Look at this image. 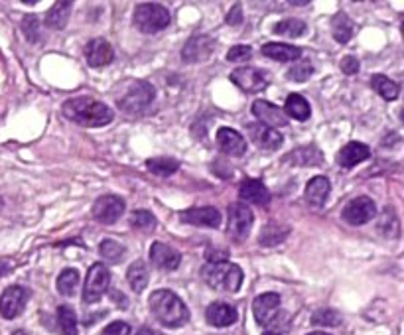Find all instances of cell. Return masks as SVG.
I'll list each match as a JSON object with an SVG mask.
<instances>
[{
    "label": "cell",
    "mask_w": 404,
    "mask_h": 335,
    "mask_svg": "<svg viewBox=\"0 0 404 335\" xmlns=\"http://www.w3.org/2000/svg\"><path fill=\"white\" fill-rule=\"evenodd\" d=\"M63 115L75 125L87 128L107 127L113 120V111L101 101H95L91 97H73L63 103Z\"/></svg>",
    "instance_id": "cell-1"
},
{
    "label": "cell",
    "mask_w": 404,
    "mask_h": 335,
    "mask_svg": "<svg viewBox=\"0 0 404 335\" xmlns=\"http://www.w3.org/2000/svg\"><path fill=\"white\" fill-rule=\"evenodd\" d=\"M152 315L166 327H182L189 322V310L180 296L170 290H156L150 296Z\"/></svg>",
    "instance_id": "cell-2"
},
{
    "label": "cell",
    "mask_w": 404,
    "mask_h": 335,
    "mask_svg": "<svg viewBox=\"0 0 404 335\" xmlns=\"http://www.w3.org/2000/svg\"><path fill=\"white\" fill-rule=\"evenodd\" d=\"M201 276L205 284L213 290L237 292L242 284V270L233 263H215L201 268Z\"/></svg>",
    "instance_id": "cell-3"
},
{
    "label": "cell",
    "mask_w": 404,
    "mask_h": 335,
    "mask_svg": "<svg viewBox=\"0 0 404 335\" xmlns=\"http://www.w3.org/2000/svg\"><path fill=\"white\" fill-rule=\"evenodd\" d=\"M134 26L142 34H156L170 26V12L156 2H142L134 10Z\"/></svg>",
    "instance_id": "cell-4"
},
{
    "label": "cell",
    "mask_w": 404,
    "mask_h": 335,
    "mask_svg": "<svg viewBox=\"0 0 404 335\" xmlns=\"http://www.w3.org/2000/svg\"><path fill=\"white\" fill-rule=\"evenodd\" d=\"M111 284V270L103 263H95L87 272L85 288H83V302L95 304L103 298V294L109 290Z\"/></svg>",
    "instance_id": "cell-5"
},
{
    "label": "cell",
    "mask_w": 404,
    "mask_h": 335,
    "mask_svg": "<svg viewBox=\"0 0 404 335\" xmlns=\"http://www.w3.org/2000/svg\"><path fill=\"white\" fill-rule=\"evenodd\" d=\"M154 101V87L146 81L132 83V87L118 99V107L128 115H139Z\"/></svg>",
    "instance_id": "cell-6"
},
{
    "label": "cell",
    "mask_w": 404,
    "mask_h": 335,
    "mask_svg": "<svg viewBox=\"0 0 404 335\" xmlns=\"http://www.w3.org/2000/svg\"><path fill=\"white\" fill-rule=\"evenodd\" d=\"M254 215L251 209L247 208V203H233L229 205V225H227V235L233 241L241 243L244 241L251 229H253Z\"/></svg>",
    "instance_id": "cell-7"
},
{
    "label": "cell",
    "mask_w": 404,
    "mask_h": 335,
    "mask_svg": "<svg viewBox=\"0 0 404 335\" xmlns=\"http://www.w3.org/2000/svg\"><path fill=\"white\" fill-rule=\"evenodd\" d=\"M231 81L244 93H258L266 89V85L270 83V77L265 70H256V68H237L231 71Z\"/></svg>",
    "instance_id": "cell-8"
},
{
    "label": "cell",
    "mask_w": 404,
    "mask_h": 335,
    "mask_svg": "<svg viewBox=\"0 0 404 335\" xmlns=\"http://www.w3.org/2000/svg\"><path fill=\"white\" fill-rule=\"evenodd\" d=\"M375 215H377V205H375V201L367 196L351 199L345 208H343V213H341V217H343L349 225H365V223H369V221L375 219Z\"/></svg>",
    "instance_id": "cell-9"
},
{
    "label": "cell",
    "mask_w": 404,
    "mask_h": 335,
    "mask_svg": "<svg viewBox=\"0 0 404 335\" xmlns=\"http://www.w3.org/2000/svg\"><path fill=\"white\" fill-rule=\"evenodd\" d=\"M125 209H127L125 199L118 196H101L93 205V217L103 225H113L121 219Z\"/></svg>",
    "instance_id": "cell-10"
},
{
    "label": "cell",
    "mask_w": 404,
    "mask_h": 335,
    "mask_svg": "<svg viewBox=\"0 0 404 335\" xmlns=\"http://www.w3.org/2000/svg\"><path fill=\"white\" fill-rule=\"evenodd\" d=\"M28 302V290L22 286H8L0 296V315L4 320L18 318Z\"/></svg>",
    "instance_id": "cell-11"
},
{
    "label": "cell",
    "mask_w": 404,
    "mask_h": 335,
    "mask_svg": "<svg viewBox=\"0 0 404 335\" xmlns=\"http://www.w3.org/2000/svg\"><path fill=\"white\" fill-rule=\"evenodd\" d=\"M213 49H215V42L209 36H194L182 47V59L185 63H199V61H205L213 54Z\"/></svg>",
    "instance_id": "cell-12"
},
{
    "label": "cell",
    "mask_w": 404,
    "mask_h": 335,
    "mask_svg": "<svg viewBox=\"0 0 404 335\" xmlns=\"http://www.w3.org/2000/svg\"><path fill=\"white\" fill-rule=\"evenodd\" d=\"M278 308H280V296L274 292H266L263 296L254 298L253 302V313L254 320L261 325L274 324L278 315Z\"/></svg>",
    "instance_id": "cell-13"
},
{
    "label": "cell",
    "mask_w": 404,
    "mask_h": 335,
    "mask_svg": "<svg viewBox=\"0 0 404 335\" xmlns=\"http://www.w3.org/2000/svg\"><path fill=\"white\" fill-rule=\"evenodd\" d=\"M253 115L261 120V125H265L268 128H280L288 125V116L284 115L282 109H278L277 104L268 103V101H254L253 104Z\"/></svg>",
    "instance_id": "cell-14"
},
{
    "label": "cell",
    "mask_w": 404,
    "mask_h": 335,
    "mask_svg": "<svg viewBox=\"0 0 404 335\" xmlns=\"http://www.w3.org/2000/svg\"><path fill=\"white\" fill-rule=\"evenodd\" d=\"M247 132H249V137L253 140L254 144L258 146V148H263V150H278L280 146H282V134L274 130V128H268L265 125H261V123H253V125H249L247 127Z\"/></svg>",
    "instance_id": "cell-15"
},
{
    "label": "cell",
    "mask_w": 404,
    "mask_h": 335,
    "mask_svg": "<svg viewBox=\"0 0 404 335\" xmlns=\"http://www.w3.org/2000/svg\"><path fill=\"white\" fill-rule=\"evenodd\" d=\"M115 58L113 54V47L111 44L103 40V38H95L91 40L87 46H85V59L91 68H103V65H109Z\"/></svg>",
    "instance_id": "cell-16"
},
{
    "label": "cell",
    "mask_w": 404,
    "mask_h": 335,
    "mask_svg": "<svg viewBox=\"0 0 404 335\" xmlns=\"http://www.w3.org/2000/svg\"><path fill=\"white\" fill-rule=\"evenodd\" d=\"M150 260L152 265L160 270H176L182 263V254L176 249L164 243H152L150 247Z\"/></svg>",
    "instance_id": "cell-17"
},
{
    "label": "cell",
    "mask_w": 404,
    "mask_h": 335,
    "mask_svg": "<svg viewBox=\"0 0 404 335\" xmlns=\"http://www.w3.org/2000/svg\"><path fill=\"white\" fill-rule=\"evenodd\" d=\"M217 144H219L221 152L235 156V158H241L247 152V140L242 139L237 130L229 127H221L217 130Z\"/></svg>",
    "instance_id": "cell-18"
},
{
    "label": "cell",
    "mask_w": 404,
    "mask_h": 335,
    "mask_svg": "<svg viewBox=\"0 0 404 335\" xmlns=\"http://www.w3.org/2000/svg\"><path fill=\"white\" fill-rule=\"evenodd\" d=\"M182 221L196 225V227H219L221 225V213L219 209L215 208H194L187 209L182 213Z\"/></svg>",
    "instance_id": "cell-19"
},
{
    "label": "cell",
    "mask_w": 404,
    "mask_h": 335,
    "mask_svg": "<svg viewBox=\"0 0 404 335\" xmlns=\"http://www.w3.org/2000/svg\"><path fill=\"white\" fill-rule=\"evenodd\" d=\"M205 320L213 327H229L239 320V313L225 302H213L205 312Z\"/></svg>",
    "instance_id": "cell-20"
},
{
    "label": "cell",
    "mask_w": 404,
    "mask_h": 335,
    "mask_svg": "<svg viewBox=\"0 0 404 335\" xmlns=\"http://www.w3.org/2000/svg\"><path fill=\"white\" fill-rule=\"evenodd\" d=\"M329 192H332V185H329V180L323 178V176H316L312 178L308 185H306V192H304V197L308 201L310 208L320 209L325 205L327 197H329Z\"/></svg>",
    "instance_id": "cell-21"
},
{
    "label": "cell",
    "mask_w": 404,
    "mask_h": 335,
    "mask_svg": "<svg viewBox=\"0 0 404 335\" xmlns=\"http://www.w3.org/2000/svg\"><path fill=\"white\" fill-rule=\"evenodd\" d=\"M369 156L371 150L367 144H363V142H349L337 154V162H339L341 168H353L357 164L365 162Z\"/></svg>",
    "instance_id": "cell-22"
},
{
    "label": "cell",
    "mask_w": 404,
    "mask_h": 335,
    "mask_svg": "<svg viewBox=\"0 0 404 335\" xmlns=\"http://www.w3.org/2000/svg\"><path fill=\"white\" fill-rule=\"evenodd\" d=\"M239 196L247 203H254V205H261V208L268 205V201H270L268 187L258 180H244L241 184V189H239Z\"/></svg>",
    "instance_id": "cell-23"
},
{
    "label": "cell",
    "mask_w": 404,
    "mask_h": 335,
    "mask_svg": "<svg viewBox=\"0 0 404 335\" xmlns=\"http://www.w3.org/2000/svg\"><path fill=\"white\" fill-rule=\"evenodd\" d=\"M263 56L265 58L274 59V61H298L302 59V49L296 46H288V44H278V42H272V44H265L263 46Z\"/></svg>",
    "instance_id": "cell-24"
},
{
    "label": "cell",
    "mask_w": 404,
    "mask_h": 335,
    "mask_svg": "<svg viewBox=\"0 0 404 335\" xmlns=\"http://www.w3.org/2000/svg\"><path fill=\"white\" fill-rule=\"evenodd\" d=\"M284 115L294 118V120H308L310 115H312V109H310V103L298 95V93H292L286 99V104H284Z\"/></svg>",
    "instance_id": "cell-25"
},
{
    "label": "cell",
    "mask_w": 404,
    "mask_h": 335,
    "mask_svg": "<svg viewBox=\"0 0 404 335\" xmlns=\"http://www.w3.org/2000/svg\"><path fill=\"white\" fill-rule=\"evenodd\" d=\"M73 4L70 0H63V2H56L46 14V26L49 28H56V30H63L68 26V20H70V14Z\"/></svg>",
    "instance_id": "cell-26"
},
{
    "label": "cell",
    "mask_w": 404,
    "mask_h": 335,
    "mask_svg": "<svg viewBox=\"0 0 404 335\" xmlns=\"http://www.w3.org/2000/svg\"><path fill=\"white\" fill-rule=\"evenodd\" d=\"M332 34H334L335 42L339 44H347L353 36V22L347 16L345 12H337L332 18Z\"/></svg>",
    "instance_id": "cell-27"
},
{
    "label": "cell",
    "mask_w": 404,
    "mask_h": 335,
    "mask_svg": "<svg viewBox=\"0 0 404 335\" xmlns=\"http://www.w3.org/2000/svg\"><path fill=\"white\" fill-rule=\"evenodd\" d=\"M127 280L128 284H130V288H132V292L140 294L142 290L148 286V268H146V265L142 260L132 263L127 270Z\"/></svg>",
    "instance_id": "cell-28"
},
{
    "label": "cell",
    "mask_w": 404,
    "mask_h": 335,
    "mask_svg": "<svg viewBox=\"0 0 404 335\" xmlns=\"http://www.w3.org/2000/svg\"><path fill=\"white\" fill-rule=\"evenodd\" d=\"M371 87L379 93L384 101H394V99H398V95H401L398 83H394L393 79H389V77H384V75H373V77H371Z\"/></svg>",
    "instance_id": "cell-29"
},
{
    "label": "cell",
    "mask_w": 404,
    "mask_h": 335,
    "mask_svg": "<svg viewBox=\"0 0 404 335\" xmlns=\"http://www.w3.org/2000/svg\"><path fill=\"white\" fill-rule=\"evenodd\" d=\"M284 160L286 162H294V166H312V164L322 162V152L318 150L316 146H304V148L292 152Z\"/></svg>",
    "instance_id": "cell-30"
},
{
    "label": "cell",
    "mask_w": 404,
    "mask_h": 335,
    "mask_svg": "<svg viewBox=\"0 0 404 335\" xmlns=\"http://www.w3.org/2000/svg\"><path fill=\"white\" fill-rule=\"evenodd\" d=\"M290 229L286 225H278V223H268L265 231L261 233V244L263 247H277L288 237Z\"/></svg>",
    "instance_id": "cell-31"
},
{
    "label": "cell",
    "mask_w": 404,
    "mask_h": 335,
    "mask_svg": "<svg viewBox=\"0 0 404 335\" xmlns=\"http://www.w3.org/2000/svg\"><path fill=\"white\" fill-rule=\"evenodd\" d=\"M379 231L389 237V239H396L401 235V223H398V215L394 213L393 208H384L381 219H379Z\"/></svg>",
    "instance_id": "cell-32"
},
{
    "label": "cell",
    "mask_w": 404,
    "mask_h": 335,
    "mask_svg": "<svg viewBox=\"0 0 404 335\" xmlns=\"http://www.w3.org/2000/svg\"><path fill=\"white\" fill-rule=\"evenodd\" d=\"M146 168H148L154 176L168 178V176H172V173L178 172L180 162H178V160H173V158L160 156V158H150V160H146Z\"/></svg>",
    "instance_id": "cell-33"
},
{
    "label": "cell",
    "mask_w": 404,
    "mask_h": 335,
    "mask_svg": "<svg viewBox=\"0 0 404 335\" xmlns=\"http://www.w3.org/2000/svg\"><path fill=\"white\" fill-rule=\"evenodd\" d=\"M79 286V272L75 268H65L58 276V292L63 296H73Z\"/></svg>",
    "instance_id": "cell-34"
},
{
    "label": "cell",
    "mask_w": 404,
    "mask_h": 335,
    "mask_svg": "<svg viewBox=\"0 0 404 335\" xmlns=\"http://www.w3.org/2000/svg\"><path fill=\"white\" fill-rule=\"evenodd\" d=\"M272 32L278 36H286V38H298V36L306 34V22H302L298 18H286L282 22H278Z\"/></svg>",
    "instance_id": "cell-35"
},
{
    "label": "cell",
    "mask_w": 404,
    "mask_h": 335,
    "mask_svg": "<svg viewBox=\"0 0 404 335\" xmlns=\"http://www.w3.org/2000/svg\"><path fill=\"white\" fill-rule=\"evenodd\" d=\"M59 329L63 335H77V315L70 306H59L58 308Z\"/></svg>",
    "instance_id": "cell-36"
},
{
    "label": "cell",
    "mask_w": 404,
    "mask_h": 335,
    "mask_svg": "<svg viewBox=\"0 0 404 335\" xmlns=\"http://www.w3.org/2000/svg\"><path fill=\"white\" fill-rule=\"evenodd\" d=\"M99 254H101V258L109 260V263H118L127 254V251H125L123 244L116 243L113 239H104L99 244Z\"/></svg>",
    "instance_id": "cell-37"
},
{
    "label": "cell",
    "mask_w": 404,
    "mask_h": 335,
    "mask_svg": "<svg viewBox=\"0 0 404 335\" xmlns=\"http://www.w3.org/2000/svg\"><path fill=\"white\" fill-rule=\"evenodd\" d=\"M313 73V65L308 61V59H298L288 71H286V77H288L290 81H296V83H304L308 81L310 77H312Z\"/></svg>",
    "instance_id": "cell-38"
},
{
    "label": "cell",
    "mask_w": 404,
    "mask_h": 335,
    "mask_svg": "<svg viewBox=\"0 0 404 335\" xmlns=\"http://www.w3.org/2000/svg\"><path fill=\"white\" fill-rule=\"evenodd\" d=\"M130 227L139 229V231H146V229H154L156 227V217L146 209H139L130 215Z\"/></svg>",
    "instance_id": "cell-39"
},
{
    "label": "cell",
    "mask_w": 404,
    "mask_h": 335,
    "mask_svg": "<svg viewBox=\"0 0 404 335\" xmlns=\"http://www.w3.org/2000/svg\"><path fill=\"white\" fill-rule=\"evenodd\" d=\"M312 324L313 325H323V327H337L341 324V313L335 312V310H318V312L312 315Z\"/></svg>",
    "instance_id": "cell-40"
},
{
    "label": "cell",
    "mask_w": 404,
    "mask_h": 335,
    "mask_svg": "<svg viewBox=\"0 0 404 335\" xmlns=\"http://www.w3.org/2000/svg\"><path fill=\"white\" fill-rule=\"evenodd\" d=\"M22 32L28 42L38 44L40 42V18L34 14H28L22 20Z\"/></svg>",
    "instance_id": "cell-41"
},
{
    "label": "cell",
    "mask_w": 404,
    "mask_h": 335,
    "mask_svg": "<svg viewBox=\"0 0 404 335\" xmlns=\"http://www.w3.org/2000/svg\"><path fill=\"white\" fill-rule=\"evenodd\" d=\"M253 56V49L249 46H233L229 52H227V59L229 61H247Z\"/></svg>",
    "instance_id": "cell-42"
},
{
    "label": "cell",
    "mask_w": 404,
    "mask_h": 335,
    "mask_svg": "<svg viewBox=\"0 0 404 335\" xmlns=\"http://www.w3.org/2000/svg\"><path fill=\"white\" fill-rule=\"evenodd\" d=\"M101 335H130V325L125 322H113L104 327Z\"/></svg>",
    "instance_id": "cell-43"
},
{
    "label": "cell",
    "mask_w": 404,
    "mask_h": 335,
    "mask_svg": "<svg viewBox=\"0 0 404 335\" xmlns=\"http://www.w3.org/2000/svg\"><path fill=\"white\" fill-rule=\"evenodd\" d=\"M227 258H229V251H219V249H208V251H205V260H208V265L227 263Z\"/></svg>",
    "instance_id": "cell-44"
},
{
    "label": "cell",
    "mask_w": 404,
    "mask_h": 335,
    "mask_svg": "<svg viewBox=\"0 0 404 335\" xmlns=\"http://www.w3.org/2000/svg\"><path fill=\"white\" fill-rule=\"evenodd\" d=\"M341 71L345 75H355V73H359V59L353 58V56H347V58L341 59Z\"/></svg>",
    "instance_id": "cell-45"
},
{
    "label": "cell",
    "mask_w": 404,
    "mask_h": 335,
    "mask_svg": "<svg viewBox=\"0 0 404 335\" xmlns=\"http://www.w3.org/2000/svg\"><path fill=\"white\" fill-rule=\"evenodd\" d=\"M242 22V10H241V4H235L233 6V10L227 14V24H231V26H237V24Z\"/></svg>",
    "instance_id": "cell-46"
},
{
    "label": "cell",
    "mask_w": 404,
    "mask_h": 335,
    "mask_svg": "<svg viewBox=\"0 0 404 335\" xmlns=\"http://www.w3.org/2000/svg\"><path fill=\"white\" fill-rule=\"evenodd\" d=\"M10 272V265L6 263V260H0V276H4V274H8Z\"/></svg>",
    "instance_id": "cell-47"
},
{
    "label": "cell",
    "mask_w": 404,
    "mask_h": 335,
    "mask_svg": "<svg viewBox=\"0 0 404 335\" xmlns=\"http://www.w3.org/2000/svg\"><path fill=\"white\" fill-rule=\"evenodd\" d=\"M137 335H162V334L160 332H154L150 327H142V329H139V334Z\"/></svg>",
    "instance_id": "cell-48"
},
{
    "label": "cell",
    "mask_w": 404,
    "mask_h": 335,
    "mask_svg": "<svg viewBox=\"0 0 404 335\" xmlns=\"http://www.w3.org/2000/svg\"><path fill=\"white\" fill-rule=\"evenodd\" d=\"M113 298H115L116 302H123V306H127V300H125L123 292H113Z\"/></svg>",
    "instance_id": "cell-49"
},
{
    "label": "cell",
    "mask_w": 404,
    "mask_h": 335,
    "mask_svg": "<svg viewBox=\"0 0 404 335\" xmlns=\"http://www.w3.org/2000/svg\"><path fill=\"white\" fill-rule=\"evenodd\" d=\"M263 335H280V334H278V332H265Z\"/></svg>",
    "instance_id": "cell-50"
},
{
    "label": "cell",
    "mask_w": 404,
    "mask_h": 335,
    "mask_svg": "<svg viewBox=\"0 0 404 335\" xmlns=\"http://www.w3.org/2000/svg\"><path fill=\"white\" fill-rule=\"evenodd\" d=\"M308 335H329V334H323V332H313V334H308Z\"/></svg>",
    "instance_id": "cell-51"
},
{
    "label": "cell",
    "mask_w": 404,
    "mask_h": 335,
    "mask_svg": "<svg viewBox=\"0 0 404 335\" xmlns=\"http://www.w3.org/2000/svg\"><path fill=\"white\" fill-rule=\"evenodd\" d=\"M12 335H28V334H26V332H14Z\"/></svg>",
    "instance_id": "cell-52"
}]
</instances>
